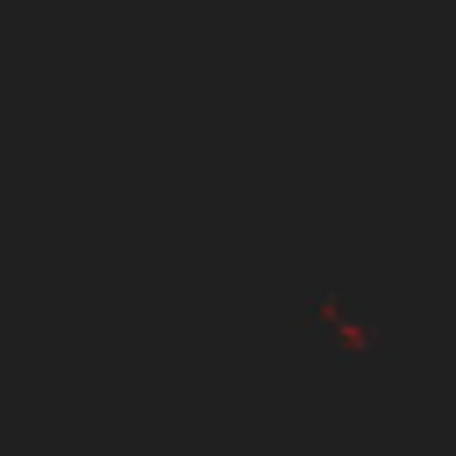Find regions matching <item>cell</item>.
Returning a JSON list of instances; mask_svg holds the SVG:
<instances>
[{
  "instance_id": "1",
  "label": "cell",
  "mask_w": 456,
  "mask_h": 456,
  "mask_svg": "<svg viewBox=\"0 0 456 456\" xmlns=\"http://www.w3.org/2000/svg\"><path fill=\"white\" fill-rule=\"evenodd\" d=\"M299 321H306L335 356H349V363H370V356L392 342V321H385V314H356V306L342 299V285H321V292L299 306Z\"/></svg>"
}]
</instances>
